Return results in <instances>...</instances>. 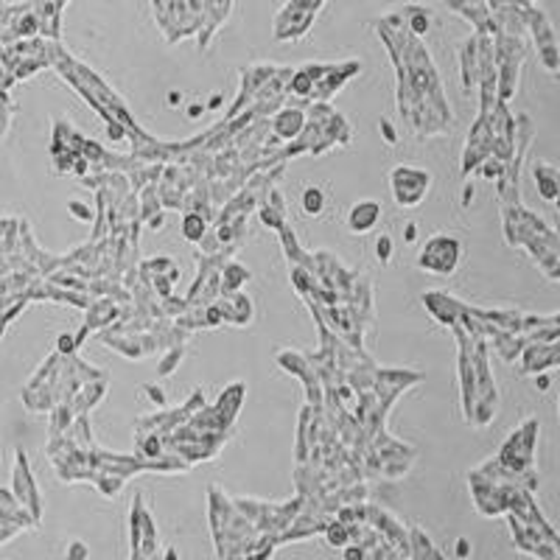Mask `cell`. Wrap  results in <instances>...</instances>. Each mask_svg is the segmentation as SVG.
Returning <instances> with one entry per match:
<instances>
[{
    "label": "cell",
    "mask_w": 560,
    "mask_h": 560,
    "mask_svg": "<svg viewBox=\"0 0 560 560\" xmlns=\"http://www.w3.org/2000/svg\"><path fill=\"white\" fill-rule=\"evenodd\" d=\"M322 208H325V194H322V191L319 188L303 191V210H306L308 216H317Z\"/></svg>",
    "instance_id": "7a4b0ae2"
},
{
    "label": "cell",
    "mask_w": 560,
    "mask_h": 560,
    "mask_svg": "<svg viewBox=\"0 0 560 560\" xmlns=\"http://www.w3.org/2000/svg\"><path fill=\"white\" fill-rule=\"evenodd\" d=\"M294 87H297V92H308V76H303V73H300L297 81H294Z\"/></svg>",
    "instance_id": "8992f818"
},
{
    "label": "cell",
    "mask_w": 560,
    "mask_h": 560,
    "mask_svg": "<svg viewBox=\"0 0 560 560\" xmlns=\"http://www.w3.org/2000/svg\"><path fill=\"white\" fill-rule=\"evenodd\" d=\"M387 255H390V238L384 235V238L378 241V258H381V261H387Z\"/></svg>",
    "instance_id": "5b68a950"
},
{
    "label": "cell",
    "mask_w": 560,
    "mask_h": 560,
    "mask_svg": "<svg viewBox=\"0 0 560 560\" xmlns=\"http://www.w3.org/2000/svg\"><path fill=\"white\" fill-rule=\"evenodd\" d=\"M345 560H361V554H358V552H345Z\"/></svg>",
    "instance_id": "30bf717a"
},
{
    "label": "cell",
    "mask_w": 560,
    "mask_h": 560,
    "mask_svg": "<svg viewBox=\"0 0 560 560\" xmlns=\"http://www.w3.org/2000/svg\"><path fill=\"white\" fill-rule=\"evenodd\" d=\"M70 342H73L70 336H62V339H59V345H62V350H70Z\"/></svg>",
    "instance_id": "9c48e42d"
},
{
    "label": "cell",
    "mask_w": 560,
    "mask_h": 560,
    "mask_svg": "<svg viewBox=\"0 0 560 560\" xmlns=\"http://www.w3.org/2000/svg\"><path fill=\"white\" fill-rule=\"evenodd\" d=\"M300 124H303V115L300 112H283V115L277 118V132L283 137H292V135H297V129H300Z\"/></svg>",
    "instance_id": "3957f363"
},
{
    "label": "cell",
    "mask_w": 560,
    "mask_h": 560,
    "mask_svg": "<svg viewBox=\"0 0 560 560\" xmlns=\"http://www.w3.org/2000/svg\"><path fill=\"white\" fill-rule=\"evenodd\" d=\"M412 238H415V227L409 224V227H406V241H412Z\"/></svg>",
    "instance_id": "8fae6325"
},
{
    "label": "cell",
    "mask_w": 560,
    "mask_h": 560,
    "mask_svg": "<svg viewBox=\"0 0 560 560\" xmlns=\"http://www.w3.org/2000/svg\"><path fill=\"white\" fill-rule=\"evenodd\" d=\"M182 227H185V235H188V238H199V233H202V219H196V216H188Z\"/></svg>",
    "instance_id": "277c9868"
},
{
    "label": "cell",
    "mask_w": 560,
    "mask_h": 560,
    "mask_svg": "<svg viewBox=\"0 0 560 560\" xmlns=\"http://www.w3.org/2000/svg\"><path fill=\"white\" fill-rule=\"evenodd\" d=\"M378 213H381L378 202H358L356 208L350 210V216H347V224H350V230H356V233H367V230L378 222Z\"/></svg>",
    "instance_id": "6da1fadb"
},
{
    "label": "cell",
    "mask_w": 560,
    "mask_h": 560,
    "mask_svg": "<svg viewBox=\"0 0 560 560\" xmlns=\"http://www.w3.org/2000/svg\"><path fill=\"white\" fill-rule=\"evenodd\" d=\"M456 554H468V541H456Z\"/></svg>",
    "instance_id": "ba28073f"
},
{
    "label": "cell",
    "mask_w": 560,
    "mask_h": 560,
    "mask_svg": "<svg viewBox=\"0 0 560 560\" xmlns=\"http://www.w3.org/2000/svg\"><path fill=\"white\" fill-rule=\"evenodd\" d=\"M70 208H73V213H76V216H81V219H87V216H90V213H87V208H84V205H70Z\"/></svg>",
    "instance_id": "52a82bcc"
}]
</instances>
